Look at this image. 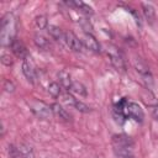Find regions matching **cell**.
<instances>
[{"instance_id": "3957f363", "label": "cell", "mask_w": 158, "mask_h": 158, "mask_svg": "<svg viewBox=\"0 0 158 158\" xmlns=\"http://www.w3.org/2000/svg\"><path fill=\"white\" fill-rule=\"evenodd\" d=\"M28 106H30V110L38 117V118H49L51 115L53 114L52 112V109L49 105H47L46 102L43 101H40V100H32L28 102Z\"/></svg>"}, {"instance_id": "5bb4252c", "label": "cell", "mask_w": 158, "mask_h": 158, "mask_svg": "<svg viewBox=\"0 0 158 158\" xmlns=\"http://www.w3.org/2000/svg\"><path fill=\"white\" fill-rule=\"evenodd\" d=\"M142 9H143V14H144V17L152 23L153 20H154V7L151 5V4H147V2H142Z\"/></svg>"}, {"instance_id": "5b68a950", "label": "cell", "mask_w": 158, "mask_h": 158, "mask_svg": "<svg viewBox=\"0 0 158 158\" xmlns=\"http://www.w3.org/2000/svg\"><path fill=\"white\" fill-rule=\"evenodd\" d=\"M64 43L69 47V49L74 51V52H81L83 49V43L81 41L75 36L74 32L72 31H67L65 36H64Z\"/></svg>"}, {"instance_id": "44dd1931", "label": "cell", "mask_w": 158, "mask_h": 158, "mask_svg": "<svg viewBox=\"0 0 158 158\" xmlns=\"http://www.w3.org/2000/svg\"><path fill=\"white\" fill-rule=\"evenodd\" d=\"M35 25H36L37 28L44 30V28L48 27V20H47V17L44 15H40V16H37L35 19Z\"/></svg>"}, {"instance_id": "30bf717a", "label": "cell", "mask_w": 158, "mask_h": 158, "mask_svg": "<svg viewBox=\"0 0 158 158\" xmlns=\"http://www.w3.org/2000/svg\"><path fill=\"white\" fill-rule=\"evenodd\" d=\"M22 73L23 75L26 77V79L30 81V83H35L36 79H37V74H36V69L33 68V65L28 62V60H23L22 62Z\"/></svg>"}, {"instance_id": "d4e9b609", "label": "cell", "mask_w": 158, "mask_h": 158, "mask_svg": "<svg viewBox=\"0 0 158 158\" xmlns=\"http://www.w3.org/2000/svg\"><path fill=\"white\" fill-rule=\"evenodd\" d=\"M4 89H5V91H7V93H12V91L15 90V85L12 84V81L5 80V81H4Z\"/></svg>"}, {"instance_id": "9c48e42d", "label": "cell", "mask_w": 158, "mask_h": 158, "mask_svg": "<svg viewBox=\"0 0 158 158\" xmlns=\"http://www.w3.org/2000/svg\"><path fill=\"white\" fill-rule=\"evenodd\" d=\"M109 54V58H110V62L112 64V67L116 69V70H120V72H125L126 69V65H125V60L122 58V56L118 53V52H110L107 53Z\"/></svg>"}, {"instance_id": "8fae6325", "label": "cell", "mask_w": 158, "mask_h": 158, "mask_svg": "<svg viewBox=\"0 0 158 158\" xmlns=\"http://www.w3.org/2000/svg\"><path fill=\"white\" fill-rule=\"evenodd\" d=\"M51 109H52V112H53L57 117H59L60 120H63V121H70V115H69V112H68L60 104L53 102V104L51 105Z\"/></svg>"}, {"instance_id": "52a82bcc", "label": "cell", "mask_w": 158, "mask_h": 158, "mask_svg": "<svg viewBox=\"0 0 158 158\" xmlns=\"http://www.w3.org/2000/svg\"><path fill=\"white\" fill-rule=\"evenodd\" d=\"M135 68H136V70L138 72V74L143 78L144 81L152 83V74H151V70H149V68L147 67V64H146L144 62H142L139 58H138V59H135Z\"/></svg>"}, {"instance_id": "277c9868", "label": "cell", "mask_w": 158, "mask_h": 158, "mask_svg": "<svg viewBox=\"0 0 158 158\" xmlns=\"http://www.w3.org/2000/svg\"><path fill=\"white\" fill-rule=\"evenodd\" d=\"M125 110H126V116L131 117L136 122H142L143 121L144 114H143L142 107L137 102H127Z\"/></svg>"}, {"instance_id": "2e32d148", "label": "cell", "mask_w": 158, "mask_h": 158, "mask_svg": "<svg viewBox=\"0 0 158 158\" xmlns=\"http://www.w3.org/2000/svg\"><path fill=\"white\" fill-rule=\"evenodd\" d=\"M74 2V7L79 9V11H81L83 14L85 15H93L94 14V10L91 6H89L88 4L83 2V1H73Z\"/></svg>"}, {"instance_id": "cb8c5ba5", "label": "cell", "mask_w": 158, "mask_h": 158, "mask_svg": "<svg viewBox=\"0 0 158 158\" xmlns=\"http://www.w3.org/2000/svg\"><path fill=\"white\" fill-rule=\"evenodd\" d=\"M1 63L4 65H6V67H10L12 64V58L10 57L9 53H2L1 54Z\"/></svg>"}, {"instance_id": "484cf974", "label": "cell", "mask_w": 158, "mask_h": 158, "mask_svg": "<svg viewBox=\"0 0 158 158\" xmlns=\"http://www.w3.org/2000/svg\"><path fill=\"white\" fill-rule=\"evenodd\" d=\"M152 114H153V117L158 121V105H156V106L152 107Z\"/></svg>"}, {"instance_id": "4fadbf2b", "label": "cell", "mask_w": 158, "mask_h": 158, "mask_svg": "<svg viewBox=\"0 0 158 158\" xmlns=\"http://www.w3.org/2000/svg\"><path fill=\"white\" fill-rule=\"evenodd\" d=\"M47 31H48L49 36H51L53 40H56V41H63V42H64L65 32H63L60 27H58V26H56V25H49V26L47 27Z\"/></svg>"}, {"instance_id": "ba28073f", "label": "cell", "mask_w": 158, "mask_h": 158, "mask_svg": "<svg viewBox=\"0 0 158 158\" xmlns=\"http://www.w3.org/2000/svg\"><path fill=\"white\" fill-rule=\"evenodd\" d=\"M83 43L84 46L91 51V52H95V53H99L100 52V44L98 42V40L90 33V32H85L84 37H83Z\"/></svg>"}, {"instance_id": "7402d4cb", "label": "cell", "mask_w": 158, "mask_h": 158, "mask_svg": "<svg viewBox=\"0 0 158 158\" xmlns=\"http://www.w3.org/2000/svg\"><path fill=\"white\" fill-rule=\"evenodd\" d=\"M60 100H62V102H64L65 105H69V106H74L75 105V101H77V99L72 95V94H69L68 91L67 93H63L60 96Z\"/></svg>"}, {"instance_id": "d6986e66", "label": "cell", "mask_w": 158, "mask_h": 158, "mask_svg": "<svg viewBox=\"0 0 158 158\" xmlns=\"http://www.w3.org/2000/svg\"><path fill=\"white\" fill-rule=\"evenodd\" d=\"M19 149H20V152L22 153V156H23L25 158H35L33 151H32V148H31L28 144L21 143V144L19 146Z\"/></svg>"}, {"instance_id": "9a60e30c", "label": "cell", "mask_w": 158, "mask_h": 158, "mask_svg": "<svg viewBox=\"0 0 158 158\" xmlns=\"http://www.w3.org/2000/svg\"><path fill=\"white\" fill-rule=\"evenodd\" d=\"M33 41H35L36 46L40 47V48H42V49L49 48V41H48L44 36H42V35H40V33H36V35L33 36Z\"/></svg>"}, {"instance_id": "603a6c76", "label": "cell", "mask_w": 158, "mask_h": 158, "mask_svg": "<svg viewBox=\"0 0 158 158\" xmlns=\"http://www.w3.org/2000/svg\"><path fill=\"white\" fill-rule=\"evenodd\" d=\"M74 107H75L78 111H80V112H90V107H89L86 104H84L83 101H80V100H77V101H75Z\"/></svg>"}, {"instance_id": "ffe728a7", "label": "cell", "mask_w": 158, "mask_h": 158, "mask_svg": "<svg viewBox=\"0 0 158 158\" xmlns=\"http://www.w3.org/2000/svg\"><path fill=\"white\" fill-rule=\"evenodd\" d=\"M7 154H9V158H25L22 156V153L20 152L19 147H16L14 144H9V147H7Z\"/></svg>"}, {"instance_id": "7c38bea8", "label": "cell", "mask_w": 158, "mask_h": 158, "mask_svg": "<svg viewBox=\"0 0 158 158\" xmlns=\"http://www.w3.org/2000/svg\"><path fill=\"white\" fill-rule=\"evenodd\" d=\"M57 77H58V80H59V85L62 88H64V89L70 90L72 84H73V80H72L70 74L68 72H65V70H60V72H58Z\"/></svg>"}, {"instance_id": "7a4b0ae2", "label": "cell", "mask_w": 158, "mask_h": 158, "mask_svg": "<svg viewBox=\"0 0 158 158\" xmlns=\"http://www.w3.org/2000/svg\"><path fill=\"white\" fill-rule=\"evenodd\" d=\"M114 153L117 158H133V142L127 135L112 136Z\"/></svg>"}, {"instance_id": "ac0fdd59", "label": "cell", "mask_w": 158, "mask_h": 158, "mask_svg": "<svg viewBox=\"0 0 158 158\" xmlns=\"http://www.w3.org/2000/svg\"><path fill=\"white\" fill-rule=\"evenodd\" d=\"M48 93L53 96V98H59L62 95V90H60V85L56 81H52L48 85Z\"/></svg>"}, {"instance_id": "8992f818", "label": "cell", "mask_w": 158, "mask_h": 158, "mask_svg": "<svg viewBox=\"0 0 158 158\" xmlns=\"http://www.w3.org/2000/svg\"><path fill=\"white\" fill-rule=\"evenodd\" d=\"M10 48H11L12 53H14L16 57H19V58H21V59H23V60H25V59L27 58V56H28V52H27L26 46H25L23 42L20 41L19 38H15V40L12 41V43L10 44Z\"/></svg>"}, {"instance_id": "e0dca14e", "label": "cell", "mask_w": 158, "mask_h": 158, "mask_svg": "<svg viewBox=\"0 0 158 158\" xmlns=\"http://www.w3.org/2000/svg\"><path fill=\"white\" fill-rule=\"evenodd\" d=\"M70 91H73L74 94H78L80 96H86V89L85 86L79 83V81H73L72 84V88H70Z\"/></svg>"}, {"instance_id": "6da1fadb", "label": "cell", "mask_w": 158, "mask_h": 158, "mask_svg": "<svg viewBox=\"0 0 158 158\" xmlns=\"http://www.w3.org/2000/svg\"><path fill=\"white\" fill-rule=\"evenodd\" d=\"M16 19L12 14H6L1 19L0 25V42L4 47L10 46L16 38Z\"/></svg>"}]
</instances>
